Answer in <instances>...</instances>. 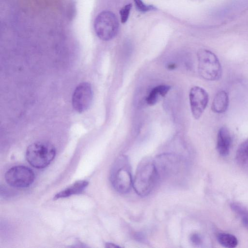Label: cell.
<instances>
[{
  "label": "cell",
  "instance_id": "cell-16",
  "mask_svg": "<svg viewBox=\"0 0 248 248\" xmlns=\"http://www.w3.org/2000/svg\"><path fill=\"white\" fill-rule=\"evenodd\" d=\"M230 207L232 211L240 217L242 224L248 230V208L235 202H232Z\"/></svg>",
  "mask_w": 248,
  "mask_h": 248
},
{
  "label": "cell",
  "instance_id": "cell-21",
  "mask_svg": "<svg viewBox=\"0 0 248 248\" xmlns=\"http://www.w3.org/2000/svg\"><path fill=\"white\" fill-rule=\"evenodd\" d=\"M168 67L169 68H171V69H172L173 68H174L175 67V65L174 64H170L169 66H168Z\"/></svg>",
  "mask_w": 248,
  "mask_h": 248
},
{
  "label": "cell",
  "instance_id": "cell-3",
  "mask_svg": "<svg viewBox=\"0 0 248 248\" xmlns=\"http://www.w3.org/2000/svg\"><path fill=\"white\" fill-rule=\"evenodd\" d=\"M56 149L50 143L37 141L30 145L26 150V157L28 163L36 169L48 166L56 155Z\"/></svg>",
  "mask_w": 248,
  "mask_h": 248
},
{
  "label": "cell",
  "instance_id": "cell-6",
  "mask_svg": "<svg viewBox=\"0 0 248 248\" xmlns=\"http://www.w3.org/2000/svg\"><path fill=\"white\" fill-rule=\"evenodd\" d=\"M5 179L7 184L12 187L26 188L33 183L35 175L30 168L19 165L7 170L5 174Z\"/></svg>",
  "mask_w": 248,
  "mask_h": 248
},
{
  "label": "cell",
  "instance_id": "cell-18",
  "mask_svg": "<svg viewBox=\"0 0 248 248\" xmlns=\"http://www.w3.org/2000/svg\"><path fill=\"white\" fill-rule=\"evenodd\" d=\"M137 10L141 12L154 10L155 8L152 5H146L142 0H133Z\"/></svg>",
  "mask_w": 248,
  "mask_h": 248
},
{
  "label": "cell",
  "instance_id": "cell-5",
  "mask_svg": "<svg viewBox=\"0 0 248 248\" xmlns=\"http://www.w3.org/2000/svg\"><path fill=\"white\" fill-rule=\"evenodd\" d=\"M94 29L97 36L104 41L113 39L117 34L119 22L112 12L104 11L96 16L94 22Z\"/></svg>",
  "mask_w": 248,
  "mask_h": 248
},
{
  "label": "cell",
  "instance_id": "cell-9",
  "mask_svg": "<svg viewBox=\"0 0 248 248\" xmlns=\"http://www.w3.org/2000/svg\"><path fill=\"white\" fill-rule=\"evenodd\" d=\"M189 98L192 114L195 119H199L208 102L207 92L202 87L194 86L190 90Z\"/></svg>",
  "mask_w": 248,
  "mask_h": 248
},
{
  "label": "cell",
  "instance_id": "cell-17",
  "mask_svg": "<svg viewBox=\"0 0 248 248\" xmlns=\"http://www.w3.org/2000/svg\"><path fill=\"white\" fill-rule=\"evenodd\" d=\"M132 6V4L129 3L124 6L120 10V15L121 17V21L122 23H125L127 21Z\"/></svg>",
  "mask_w": 248,
  "mask_h": 248
},
{
  "label": "cell",
  "instance_id": "cell-20",
  "mask_svg": "<svg viewBox=\"0 0 248 248\" xmlns=\"http://www.w3.org/2000/svg\"><path fill=\"white\" fill-rule=\"evenodd\" d=\"M106 247L110 248H119V246H117L114 244H112V243H106Z\"/></svg>",
  "mask_w": 248,
  "mask_h": 248
},
{
  "label": "cell",
  "instance_id": "cell-8",
  "mask_svg": "<svg viewBox=\"0 0 248 248\" xmlns=\"http://www.w3.org/2000/svg\"><path fill=\"white\" fill-rule=\"evenodd\" d=\"M159 178L176 172L180 166L181 159L173 154H163L154 160Z\"/></svg>",
  "mask_w": 248,
  "mask_h": 248
},
{
  "label": "cell",
  "instance_id": "cell-7",
  "mask_svg": "<svg viewBox=\"0 0 248 248\" xmlns=\"http://www.w3.org/2000/svg\"><path fill=\"white\" fill-rule=\"evenodd\" d=\"M93 95L92 88L90 83H80L75 89L72 95V106L74 109L80 113L86 110L91 105Z\"/></svg>",
  "mask_w": 248,
  "mask_h": 248
},
{
  "label": "cell",
  "instance_id": "cell-2",
  "mask_svg": "<svg viewBox=\"0 0 248 248\" xmlns=\"http://www.w3.org/2000/svg\"><path fill=\"white\" fill-rule=\"evenodd\" d=\"M130 166L126 156H119L110 172V181L114 188L120 193L128 192L133 186Z\"/></svg>",
  "mask_w": 248,
  "mask_h": 248
},
{
  "label": "cell",
  "instance_id": "cell-4",
  "mask_svg": "<svg viewBox=\"0 0 248 248\" xmlns=\"http://www.w3.org/2000/svg\"><path fill=\"white\" fill-rule=\"evenodd\" d=\"M197 56L200 75L207 80H218L221 77L222 68L217 56L205 49L198 50Z\"/></svg>",
  "mask_w": 248,
  "mask_h": 248
},
{
  "label": "cell",
  "instance_id": "cell-13",
  "mask_svg": "<svg viewBox=\"0 0 248 248\" xmlns=\"http://www.w3.org/2000/svg\"><path fill=\"white\" fill-rule=\"evenodd\" d=\"M171 87L168 85H160L154 88L146 98V103L150 106L156 104L170 90Z\"/></svg>",
  "mask_w": 248,
  "mask_h": 248
},
{
  "label": "cell",
  "instance_id": "cell-14",
  "mask_svg": "<svg viewBox=\"0 0 248 248\" xmlns=\"http://www.w3.org/2000/svg\"><path fill=\"white\" fill-rule=\"evenodd\" d=\"M235 159L238 166L248 174V140L239 146L236 153Z\"/></svg>",
  "mask_w": 248,
  "mask_h": 248
},
{
  "label": "cell",
  "instance_id": "cell-11",
  "mask_svg": "<svg viewBox=\"0 0 248 248\" xmlns=\"http://www.w3.org/2000/svg\"><path fill=\"white\" fill-rule=\"evenodd\" d=\"M229 96L227 93L223 90L218 92L215 95L211 106V109L216 113L225 112L229 106Z\"/></svg>",
  "mask_w": 248,
  "mask_h": 248
},
{
  "label": "cell",
  "instance_id": "cell-19",
  "mask_svg": "<svg viewBox=\"0 0 248 248\" xmlns=\"http://www.w3.org/2000/svg\"><path fill=\"white\" fill-rule=\"evenodd\" d=\"M191 243L196 246H200L202 243V239L200 234L198 233H192L190 237Z\"/></svg>",
  "mask_w": 248,
  "mask_h": 248
},
{
  "label": "cell",
  "instance_id": "cell-10",
  "mask_svg": "<svg viewBox=\"0 0 248 248\" xmlns=\"http://www.w3.org/2000/svg\"><path fill=\"white\" fill-rule=\"evenodd\" d=\"M232 143V138L229 129L225 126L218 130L217 139V149L222 156H227L230 152Z\"/></svg>",
  "mask_w": 248,
  "mask_h": 248
},
{
  "label": "cell",
  "instance_id": "cell-15",
  "mask_svg": "<svg viewBox=\"0 0 248 248\" xmlns=\"http://www.w3.org/2000/svg\"><path fill=\"white\" fill-rule=\"evenodd\" d=\"M217 239L222 246L227 248H233L238 245V240L233 234L220 232L217 234Z\"/></svg>",
  "mask_w": 248,
  "mask_h": 248
},
{
  "label": "cell",
  "instance_id": "cell-1",
  "mask_svg": "<svg viewBox=\"0 0 248 248\" xmlns=\"http://www.w3.org/2000/svg\"><path fill=\"white\" fill-rule=\"evenodd\" d=\"M159 179L154 160L143 159L139 164L133 181V187L140 196L149 195Z\"/></svg>",
  "mask_w": 248,
  "mask_h": 248
},
{
  "label": "cell",
  "instance_id": "cell-12",
  "mask_svg": "<svg viewBox=\"0 0 248 248\" xmlns=\"http://www.w3.org/2000/svg\"><path fill=\"white\" fill-rule=\"evenodd\" d=\"M89 184L86 180H80L75 182L70 186L57 193L54 197V200L64 198L73 195L82 193Z\"/></svg>",
  "mask_w": 248,
  "mask_h": 248
}]
</instances>
